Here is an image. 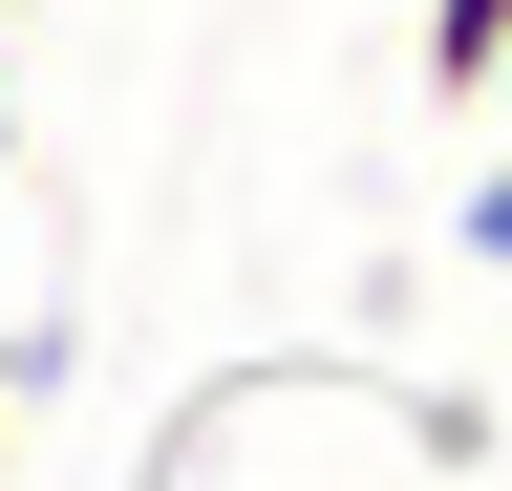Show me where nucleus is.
Listing matches in <instances>:
<instances>
[{"mask_svg": "<svg viewBox=\"0 0 512 491\" xmlns=\"http://www.w3.org/2000/svg\"><path fill=\"white\" fill-rule=\"evenodd\" d=\"M448 235H470V278H512V150L470 171V214H448Z\"/></svg>", "mask_w": 512, "mask_h": 491, "instance_id": "nucleus-2", "label": "nucleus"}, {"mask_svg": "<svg viewBox=\"0 0 512 491\" xmlns=\"http://www.w3.org/2000/svg\"><path fill=\"white\" fill-rule=\"evenodd\" d=\"M512 86V0H427V107H491Z\"/></svg>", "mask_w": 512, "mask_h": 491, "instance_id": "nucleus-1", "label": "nucleus"}, {"mask_svg": "<svg viewBox=\"0 0 512 491\" xmlns=\"http://www.w3.org/2000/svg\"><path fill=\"white\" fill-rule=\"evenodd\" d=\"M0 171H22V86H0Z\"/></svg>", "mask_w": 512, "mask_h": 491, "instance_id": "nucleus-4", "label": "nucleus"}, {"mask_svg": "<svg viewBox=\"0 0 512 491\" xmlns=\"http://www.w3.org/2000/svg\"><path fill=\"white\" fill-rule=\"evenodd\" d=\"M22 385H43V342H0V491H22Z\"/></svg>", "mask_w": 512, "mask_h": 491, "instance_id": "nucleus-3", "label": "nucleus"}]
</instances>
